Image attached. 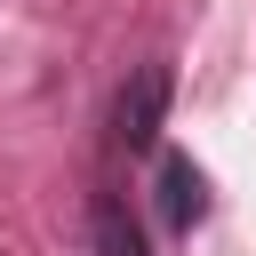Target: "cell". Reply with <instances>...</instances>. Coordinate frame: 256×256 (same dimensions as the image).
<instances>
[{
  "instance_id": "7a4b0ae2",
  "label": "cell",
  "mask_w": 256,
  "mask_h": 256,
  "mask_svg": "<svg viewBox=\"0 0 256 256\" xmlns=\"http://www.w3.org/2000/svg\"><path fill=\"white\" fill-rule=\"evenodd\" d=\"M152 208H160V232H176V240H192V224H208V208H216V192H208V168L192 160V152H152Z\"/></svg>"
},
{
  "instance_id": "6da1fadb",
  "label": "cell",
  "mask_w": 256,
  "mask_h": 256,
  "mask_svg": "<svg viewBox=\"0 0 256 256\" xmlns=\"http://www.w3.org/2000/svg\"><path fill=\"white\" fill-rule=\"evenodd\" d=\"M168 96H176L168 56L128 64V80H120V88H112V104H104V160H112V168H120V160H152V152H160Z\"/></svg>"
},
{
  "instance_id": "3957f363",
  "label": "cell",
  "mask_w": 256,
  "mask_h": 256,
  "mask_svg": "<svg viewBox=\"0 0 256 256\" xmlns=\"http://www.w3.org/2000/svg\"><path fill=\"white\" fill-rule=\"evenodd\" d=\"M88 248L96 256H152V232H144V216L128 208L120 184H96L88 192Z\"/></svg>"
}]
</instances>
